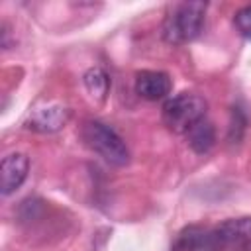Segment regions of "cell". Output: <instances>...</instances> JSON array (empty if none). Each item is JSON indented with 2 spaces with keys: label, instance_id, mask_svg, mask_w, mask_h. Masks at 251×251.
Here are the masks:
<instances>
[{
  "label": "cell",
  "instance_id": "obj_1",
  "mask_svg": "<svg viewBox=\"0 0 251 251\" xmlns=\"http://www.w3.org/2000/svg\"><path fill=\"white\" fill-rule=\"evenodd\" d=\"M206 2H178L163 22V39L171 45H182L196 39L202 31Z\"/></svg>",
  "mask_w": 251,
  "mask_h": 251
},
{
  "label": "cell",
  "instance_id": "obj_2",
  "mask_svg": "<svg viewBox=\"0 0 251 251\" xmlns=\"http://www.w3.org/2000/svg\"><path fill=\"white\" fill-rule=\"evenodd\" d=\"M206 100L192 92H182L163 104V122L175 133H186L206 116Z\"/></svg>",
  "mask_w": 251,
  "mask_h": 251
},
{
  "label": "cell",
  "instance_id": "obj_3",
  "mask_svg": "<svg viewBox=\"0 0 251 251\" xmlns=\"http://www.w3.org/2000/svg\"><path fill=\"white\" fill-rule=\"evenodd\" d=\"M82 139L94 153H98L110 165H116V167L127 165L129 151H127L124 139L106 124L94 122V120L86 122L82 126Z\"/></svg>",
  "mask_w": 251,
  "mask_h": 251
},
{
  "label": "cell",
  "instance_id": "obj_4",
  "mask_svg": "<svg viewBox=\"0 0 251 251\" xmlns=\"http://www.w3.org/2000/svg\"><path fill=\"white\" fill-rule=\"evenodd\" d=\"M251 241V218H233L208 229V251L224 245H245Z\"/></svg>",
  "mask_w": 251,
  "mask_h": 251
},
{
  "label": "cell",
  "instance_id": "obj_5",
  "mask_svg": "<svg viewBox=\"0 0 251 251\" xmlns=\"http://www.w3.org/2000/svg\"><path fill=\"white\" fill-rule=\"evenodd\" d=\"M69 118H71V110L67 106L49 104V106L31 110L29 118L25 120V127L33 131H41V133H51V131L65 127Z\"/></svg>",
  "mask_w": 251,
  "mask_h": 251
},
{
  "label": "cell",
  "instance_id": "obj_6",
  "mask_svg": "<svg viewBox=\"0 0 251 251\" xmlns=\"http://www.w3.org/2000/svg\"><path fill=\"white\" fill-rule=\"evenodd\" d=\"M29 171V159L24 153H10L2 159V169H0V188L2 194L8 196L16 188L22 186Z\"/></svg>",
  "mask_w": 251,
  "mask_h": 251
},
{
  "label": "cell",
  "instance_id": "obj_7",
  "mask_svg": "<svg viewBox=\"0 0 251 251\" xmlns=\"http://www.w3.org/2000/svg\"><path fill=\"white\" fill-rule=\"evenodd\" d=\"M173 88V80L161 71H139L135 75V92L145 100H161Z\"/></svg>",
  "mask_w": 251,
  "mask_h": 251
},
{
  "label": "cell",
  "instance_id": "obj_8",
  "mask_svg": "<svg viewBox=\"0 0 251 251\" xmlns=\"http://www.w3.org/2000/svg\"><path fill=\"white\" fill-rule=\"evenodd\" d=\"M188 143L190 147L196 151V153H206L212 149L214 141H216V131H214V126L206 120L198 122L194 127H190L188 131Z\"/></svg>",
  "mask_w": 251,
  "mask_h": 251
},
{
  "label": "cell",
  "instance_id": "obj_9",
  "mask_svg": "<svg viewBox=\"0 0 251 251\" xmlns=\"http://www.w3.org/2000/svg\"><path fill=\"white\" fill-rule=\"evenodd\" d=\"M82 80H84V86H86L88 94H90L94 100H100V102H102V100L106 98V94H108V90H110V78H108V75H106L102 69H98V67L88 69V71L84 73Z\"/></svg>",
  "mask_w": 251,
  "mask_h": 251
},
{
  "label": "cell",
  "instance_id": "obj_10",
  "mask_svg": "<svg viewBox=\"0 0 251 251\" xmlns=\"http://www.w3.org/2000/svg\"><path fill=\"white\" fill-rule=\"evenodd\" d=\"M233 24H235L237 31H239L245 39H251V4L245 6V8H241V10L235 14Z\"/></svg>",
  "mask_w": 251,
  "mask_h": 251
}]
</instances>
